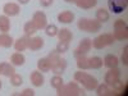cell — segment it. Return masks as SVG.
<instances>
[{"label": "cell", "mask_w": 128, "mask_h": 96, "mask_svg": "<svg viewBox=\"0 0 128 96\" xmlns=\"http://www.w3.org/2000/svg\"><path fill=\"white\" fill-rule=\"evenodd\" d=\"M0 74H2V67H0Z\"/></svg>", "instance_id": "obj_39"}, {"label": "cell", "mask_w": 128, "mask_h": 96, "mask_svg": "<svg viewBox=\"0 0 128 96\" xmlns=\"http://www.w3.org/2000/svg\"><path fill=\"white\" fill-rule=\"evenodd\" d=\"M73 19H74V14L72 12H69V10H64V12L59 13L58 14V20L60 23H72L73 22Z\"/></svg>", "instance_id": "obj_15"}, {"label": "cell", "mask_w": 128, "mask_h": 96, "mask_svg": "<svg viewBox=\"0 0 128 96\" xmlns=\"http://www.w3.org/2000/svg\"><path fill=\"white\" fill-rule=\"evenodd\" d=\"M128 0H108V6L114 14H120L127 9Z\"/></svg>", "instance_id": "obj_8"}, {"label": "cell", "mask_w": 128, "mask_h": 96, "mask_svg": "<svg viewBox=\"0 0 128 96\" xmlns=\"http://www.w3.org/2000/svg\"><path fill=\"white\" fill-rule=\"evenodd\" d=\"M48 58H49L50 64H51V70L54 72L55 74H58V76L63 74L64 70H66V68H67V60L63 59L59 55V52L56 50L55 51H51Z\"/></svg>", "instance_id": "obj_3"}, {"label": "cell", "mask_w": 128, "mask_h": 96, "mask_svg": "<svg viewBox=\"0 0 128 96\" xmlns=\"http://www.w3.org/2000/svg\"><path fill=\"white\" fill-rule=\"evenodd\" d=\"M32 22H34V24L36 26L37 30H44L48 26L46 14L44 12H41V10H38V12H36L34 14V17H32Z\"/></svg>", "instance_id": "obj_10"}, {"label": "cell", "mask_w": 128, "mask_h": 96, "mask_svg": "<svg viewBox=\"0 0 128 96\" xmlns=\"http://www.w3.org/2000/svg\"><path fill=\"white\" fill-rule=\"evenodd\" d=\"M18 2H19V4H27L30 0H18Z\"/></svg>", "instance_id": "obj_36"}, {"label": "cell", "mask_w": 128, "mask_h": 96, "mask_svg": "<svg viewBox=\"0 0 128 96\" xmlns=\"http://www.w3.org/2000/svg\"><path fill=\"white\" fill-rule=\"evenodd\" d=\"M37 68H38L40 72H49V70H51V64H50L49 58H41V59H38Z\"/></svg>", "instance_id": "obj_20"}, {"label": "cell", "mask_w": 128, "mask_h": 96, "mask_svg": "<svg viewBox=\"0 0 128 96\" xmlns=\"http://www.w3.org/2000/svg\"><path fill=\"white\" fill-rule=\"evenodd\" d=\"M113 36L115 40H127L128 38V27L123 19H116L114 22Z\"/></svg>", "instance_id": "obj_6"}, {"label": "cell", "mask_w": 128, "mask_h": 96, "mask_svg": "<svg viewBox=\"0 0 128 96\" xmlns=\"http://www.w3.org/2000/svg\"><path fill=\"white\" fill-rule=\"evenodd\" d=\"M114 41H115V38H114L113 34H102V35H100L92 40V46L98 50H101L105 46L112 45Z\"/></svg>", "instance_id": "obj_7"}, {"label": "cell", "mask_w": 128, "mask_h": 96, "mask_svg": "<svg viewBox=\"0 0 128 96\" xmlns=\"http://www.w3.org/2000/svg\"><path fill=\"white\" fill-rule=\"evenodd\" d=\"M3 10H4V13H5L6 17H14V16H18L19 14L20 8L16 3H6L3 6Z\"/></svg>", "instance_id": "obj_11"}, {"label": "cell", "mask_w": 128, "mask_h": 96, "mask_svg": "<svg viewBox=\"0 0 128 96\" xmlns=\"http://www.w3.org/2000/svg\"><path fill=\"white\" fill-rule=\"evenodd\" d=\"M34 95H35V91L32 88H24L20 92V96H34Z\"/></svg>", "instance_id": "obj_34"}, {"label": "cell", "mask_w": 128, "mask_h": 96, "mask_svg": "<svg viewBox=\"0 0 128 96\" xmlns=\"http://www.w3.org/2000/svg\"><path fill=\"white\" fill-rule=\"evenodd\" d=\"M10 62H12L14 66H23L24 62H26V58L22 52H14V54L10 56Z\"/></svg>", "instance_id": "obj_23"}, {"label": "cell", "mask_w": 128, "mask_h": 96, "mask_svg": "<svg viewBox=\"0 0 128 96\" xmlns=\"http://www.w3.org/2000/svg\"><path fill=\"white\" fill-rule=\"evenodd\" d=\"M30 80H31L32 84L36 86V87H41L42 84H44V81H45L44 76L41 74L40 70H34V72H32L31 76H30Z\"/></svg>", "instance_id": "obj_14"}, {"label": "cell", "mask_w": 128, "mask_h": 96, "mask_svg": "<svg viewBox=\"0 0 128 96\" xmlns=\"http://www.w3.org/2000/svg\"><path fill=\"white\" fill-rule=\"evenodd\" d=\"M44 48V38L42 37H32L28 40V49L32 50V51H36V50H40Z\"/></svg>", "instance_id": "obj_13"}, {"label": "cell", "mask_w": 128, "mask_h": 96, "mask_svg": "<svg viewBox=\"0 0 128 96\" xmlns=\"http://www.w3.org/2000/svg\"><path fill=\"white\" fill-rule=\"evenodd\" d=\"M58 96H80L84 95V91L78 86L77 82H69L68 84H62L59 88H56Z\"/></svg>", "instance_id": "obj_4"}, {"label": "cell", "mask_w": 128, "mask_h": 96, "mask_svg": "<svg viewBox=\"0 0 128 96\" xmlns=\"http://www.w3.org/2000/svg\"><path fill=\"white\" fill-rule=\"evenodd\" d=\"M122 63H123V66H128V46H124V49H123Z\"/></svg>", "instance_id": "obj_33"}, {"label": "cell", "mask_w": 128, "mask_h": 96, "mask_svg": "<svg viewBox=\"0 0 128 96\" xmlns=\"http://www.w3.org/2000/svg\"><path fill=\"white\" fill-rule=\"evenodd\" d=\"M109 12L106 9H104V8H100V9H98L96 10V19L99 20L100 23H105V22H108L109 20Z\"/></svg>", "instance_id": "obj_21"}, {"label": "cell", "mask_w": 128, "mask_h": 96, "mask_svg": "<svg viewBox=\"0 0 128 96\" xmlns=\"http://www.w3.org/2000/svg\"><path fill=\"white\" fill-rule=\"evenodd\" d=\"M12 45H13L12 36H9L6 34H2V35H0V46H3V48H10Z\"/></svg>", "instance_id": "obj_27"}, {"label": "cell", "mask_w": 128, "mask_h": 96, "mask_svg": "<svg viewBox=\"0 0 128 96\" xmlns=\"http://www.w3.org/2000/svg\"><path fill=\"white\" fill-rule=\"evenodd\" d=\"M63 83H64L63 78H62L60 76H58V74H55V76L50 80V86L54 87V88H59Z\"/></svg>", "instance_id": "obj_29"}, {"label": "cell", "mask_w": 128, "mask_h": 96, "mask_svg": "<svg viewBox=\"0 0 128 96\" xmlns=\"http://www.w3.org/2000/svg\"><path fill=\"white\" fill-rule=\"evenodd\" d=\"M58 27L55 26V24H48L46 27H45V32H46V35L48 36H50V37H54V36H56L58 35Z\"/></svg>", "instance_id": "obj_30"}, {"label": "cell", "mask_w": 128, "mask_h": 96, "mask_svg": "<svg viewBox=\"0 0 128 96\" xmlns=\"http://www.w3.org/2000/svg\"><path fill=\"white\" fill-rule=\"evenodd\" d=\"M58 37L59 41H64V42H69L73 38V34L68 30V28H62L58 31Z\"/></svg>", "instance_id": "obj_17"}, {"label": "cell", "mask_w": 128, "mask_h": 96, "mask_svg": "<svg viewBox=\"0 0 128 96\" xmlns=\"http://www.w3.org/2000/svg\"><path fill=\"white\" fill-rule=\"evenodd\" d=\"M69 49V42H64V41H59L56 45V51L59 54H63V52H67Z\"/></svg>", "instance_id": "obj_31"}, {"label": "cell", "mask_w": 128, "mask_h": 96, "mask_svg": "<svg viewBox=\"0 0 128 96\" xmlns=\"http://www.w3.org/2000/svg\"><path fill=\"white\" fill-rule=\"evenodd\" d=\"M102 59L99 58V56H92V58H88V66H90V69H100L102 67Z\"/></svg>", "instance_id": "obj_24"}, {"label": "cell", "mask_w": 128, "mask_h": 96, "mask_svg": "<svg viewBox=\"0 0 128 96\" xmlns=\"http://www.w3.org/2000/svg\"><path fill=\"white\" fill-rule=\"evenodd\" d=\"M96 90V94L99 96H114V95H118L115 90L110 88L108 84H98V87L95 88Z\"/></svg>", "instance_id": "obj_12"}, {"label": "cell", "mask_w": 128, "mask_h": 96, "mask_svg": "<svg viewBox=\"0 0 128 96\" xmlns=\"http://www.w3.org/2000/svg\"><path fill=\"white\" fill-rule=\"evenodd\" d=\"M23 31H24L26 36H31V35H34L35 32L37 31V28H36V26L34 24V22H32V20H30V22H27V23L24 24Z\"/></svg>", "instance_id": "obj_28"}, {"label": "cell", "mask_w": 128, "mask_h": 96, "mask_svg": "<svg viewBox=\"0 0 128 96\" xmlns=\"http://www.w3.org/2000/svg\"><path fill=\"white\" fill-rule=\"evenodd\" d=\"M0 67H2V74H4L5 77H12L16 72L14 67L9 63H0Z\"/></svg>", "instance_id": "obj_22"}, {"label": "cell", "mask_w": 128, "mask_h": 96, "mask_svg": "<svg viewBox=\"0 0 128 96\" xmlns=\"http://www.w3.org/2000/svg\"><path fill=\"white\" fill-rule=\"evenodd\" d=\"M0 88H2V81H0Z\"/></svg>", "instance_id": "obj_38"}, {"label": "cell", "mask_w": 128, "mask_h": 96, "mask_svg": "<svg viewBox=\"0 0 128 96\" xmlns=\"http://www.w3.org/2000/svg\"><path fill=\"white\" fill-rule=\"evenodd\" d=\"M52 3H54V0H40V4H41V6H45V8L50 6Z\"/></svg>", "instance_id": "obj_35"}, {"label": "cell", "mask_w": 128, "mask_h": 96, "mask_svg": "<svg viewBox=\"0 0 128 96\" xmlns=\"http://www.w3.org/2000/svg\"><path fill=\"white\" fill-rule=\"evenodd\" d=\"M74 81L81 83L82 86L86 90H88V91L95 90L96 87H98V84H99L98 80H96L94 76H91V74H88L86 72H82V70L74 73Z\"/></svg>", "instance_id": "obj_2"}, {"label": "cell", "mask_w": 128, "mask_h": 96, "mask_svg": "<svg viewBox=\"0 0 128 96\" xmlns=\"http://www.w3.org/2000/svg\"><path fill=\"white\" fill-rule=\"evenodd\" d=\"M98 0H76V5L81 9H91L96 6Z\"/></svg>", "instance_id": "obj_19"}, {"label": "cell", "mask_w": 128, "mask_h": 96, "mask_svg": "<svg viewBox=\"0 0 128 96\" xmlns=\"http://www.w3.org/2000/svg\"><path fill=\"white\" fill-rule=\"evenodd\" d=\"M28 40L30 37L28 36H22V37H19L16 42H14V48L17 51H23L26 49H28Z\"/></svg>", "instance_id": "obj_16"}, {"label": "cell", "mask_w": 128, "mask_h": 96, "mask_svg": "<svg viewBox=\"0 0 128 96\" xmlns=\"http://www.w3.org/2000/svg\"><path fill=\"white\" fill-rule=\"evenodd\" d=\"M10 30V20L6 16H0V31L3 34H6V32Z\"/></svg>", "instance_id": "obj_25"}, {"label": "cell", "mask_w": 128, "mask_h": 96, "mask_svg": "<svg viewBox=\"0 0 128 96\" xmlns=\"http://www.w3.org/2000/svg\"><path fill=\"white\" fill-rule=\"evenodd\" d=\"M64 2H67V3H76V0H64Z\"/></svg>", "instance_id": "obj_37"}, {"label": "cell", "mask_w": 128, "mask_h": 96, "mask_svg": "<svg viewBox=\"0 0 128 96\" xmlns=\"http://www.w3.org/2000/svg\"><path fill=\"white\" fill-rule=\"evenodd\" d=\"M118 63H119L118 58H116L115 55H113V54H108L104 58V66L108 67L109 69L110 68H115L116 66H118Z\"/></svg>", "instance_id": "obj_18"}, {"label": "cell", "mask_w": 128, "mask_h": 96, "mask_svg": "<svg viewBox=\"0 0 128 96\" xmlns=\"http://www.w3.org/2000/svg\"><path fill=\"white\" fill-rule=\"evenodd\" d=\"M91 48H92V40L88 38V37L82 38L80 41L78 48L76 49V51H74V56L77 58V56H81V55H86L87 52L91 50Z\"/></svg>", "instance_id": "obj_9"}, {"label": "cell", "mask_w": 128, "mask_h": 96, "mask_svg": "<svg viewBox=\"0 0 128 96\" xmlns=\"http://www.w3.org/2000/svg\"><path fill=\"white\" fill-rule=\"evenodd\" d=\"M105 84H108L109 87H112L113 90H115L116 92H120L122 87H123V82L120 81V70L118 68H110V70L105 74Z\"/></svg>", "instance_id": "obj_1"}, {"label": "cell", "mask_w": 128, "mask_h": 96, "mask_svg": "<svg viewBox=\"0 0 128 96\" xmlns=\"http://www.w3.org/2000/svg\"><path fill=\"white\" fill-rule=\"evenodd\" d=\"M77 67L81 69V70H86V69H90V66H88V58H86L84 55H81V56H77Z\"/></svg>", "instance_id": "obj_26"}, {"label": "cell", "mask_w": 128, "mask_h": 96, "mask_svg": "<svg viewBox=\"0 0 128 96\" xmlns=\"http://www.w3.org/2000/svg\"><path fill=\"white\" fill-rule=\"evenodd\" d=\"M78 28L84 32H98L101 30V23L98 19H88V18H81L77 23Z\"/></svg>", "instance_id": "obj_5"}, {"label": "cell", "mask_w": 128, "mask_h": 96, "mask_svg": "<svg viewBox=\"0 0 128 96\" xmlns=\"http://www.w3.org/2000/svg\"><path fill=\"white\" fill-rule=\"evenodd\" d=\"M10 83L13 84V86H16V87H18V86H20V84L23 83V80H22V77L19 76V74H13L12 77H10Z\"/></svg>", "instance_id": "obj_32"}]
</instances>
